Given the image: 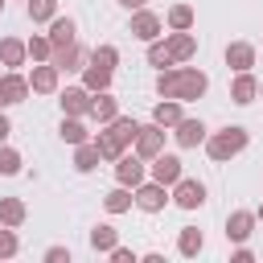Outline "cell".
Masks as SVG:
<instances>
[{"instance_id": "6da1fadb", "label": "cell", "mask_w": 263, "mask_h": 263, "mask_svg": "<svg viewBox=\"0 0 263 263\" xmlns=\"http://www.w3.org/2000/svg\"><path fill=\"white\" fill-rule=\"evenodd\" d=\"M205 90H210V78H205V70H197V66H168V70L156 74V95H160V99L193 103V99H201Z\"/></svg>"}, {"instance_id": "7a4b0ae2", "label": "cell", "mask_w": 263, "mask_h": 263, "mask_svg": "<svg viewBox=\"0 0 263 263\" xmlns=\"http://www.w3.org/2000/svg\"><path fill=\"white\" fill-rule=\"evenodd\" d=\"M136 132H140V123L136 119H127V115H115L111 123H103V132L95 136V148H99V156L103 160H119L132 144H136Z\"/></svg>"}, {"instance_id": "3957f363", "label": "cell", "mask_w": 263, "mask_h": 263, "mask_svg": "<svg viewBox=\"0 0 263 263\" xmlns=\"http://www.w3.org/2000/svg\"><path fill=\"white\" fill-rule=\"evenodd\" d=\"M247 144H251V132H247L242 123H226V127L210 132L201 148H205V156H210L214 164H226V160H234L238 152H247Z\"/></svg>"}, {"instance_id": "277c9868", "label": "cell", "mask_w": 263, "mask_h": 263, "mask_svg": "<svg viewBox=\"0 0 263 263\" xmlns=\"http://www.w3.org/2000/svg\"><path fill=\"white\" fill-rule=\"evenodd\" d=\"M168 201H173L168 185H160V181H152V177L136 185V210H144V214H160Z\"/></svg>"}, {"instance_id": "5b68a950", "label": "cell", "mask_w": 263, "mask_h": 263, "mask_svg": "<svg viewBox=\"0 0 263 263\" xmlns=\"http://www.w3.org/2000/svg\"><path fill=\"white\" fill-rule=\"evenodd\" d=\"M115 181L119 185H127V189H136L140 181H148V160L132 148V152H123L119 160H115Z\"/></svg>"}, {"instance_id": "8992f818", "label": "cell", "mask_w": 263, "mask_h": 263, "mask_svg": "<svg viewBox=\"0 0 263 263\" xmlns=\"http://www.w3.org/2000/svg\"><path fill=\"white\" fill-rule=\"evenodd\" d=\"M148 177L173 189V185L185 177V164H181V156H177V152H160V156H152V160H148Z\"/></svg>"}, {"instance_id": "52a82bcc", "label": "cell", "mask_w": 263, "mask_h": 263, "mask_svg": "<svg viewBox=\"0 0 263 263\" xmlns=\"http://www.w3.org/2000/svg\"><path fill=\"white\" fill-rule=\"evenodd\" d=\"M58 103H62V115H78V119H86L90 107H95V90H86V86L78 82V86L58 90Z\"/></svg>"}, {"instance_id": "ba28073f", "label": "cell", "mask_w": 263, "mask_h": 263, "mask_svg": "<svg viewBox=\"0 0 263 263\" xmlns=\"http://www.w3.org/2000/svg\"><path fill=\"white\" fill-rule=\"evenodd\" d=\"M29 78L25 74H16V70H4L0 74V111H8V107H16V103H25L29 99Z\"/></svg>"}, {"instance_id": "9c48e42d", "label": "cell", "mask_w": 263, "mask_h": 263, "mask_svg": "<svg viewBox=\"0 0 263 263\" xmlns=\"http://www.w3.org/2000/svg\"><path fill=\"white\" fill-rule=\"evenodd\" d=\"M164 136H168V132H164L156 119H152V123H140V132H136V144H132V148H136L144 160H152V156H160V152H164Z\"/></svg>"}, {"instance_id": "30bf717a", "label": "cell", "mask_w": 263, "mask_h": 263, "mask_svg": "<svg viewBox=\"0 0 263 263\" xmlns=\"http://www.w3.org/2000/svg\"><path fill=\"white\" fill-rule=\"evenodd\" d=\"M132 37H136V41H156V37H164V16H156L152 8H136V12H132Z\"/></svg>"}, {"instance_id": "8fae6325", "label": "cell", "mask_w": 263, "mask_h": 263, "mask_svg": "<svg viewBox=\"0 0 263 263\" xmlns=\"http://www.w3.org/2000/svg\"><path fill=\"white\" fill-rule=\"evenodd\" d=\"M29 86H33V95H58V86H62V70H58L53 62H33V70H29Z\"/></svg>"}, {"instance_id": "7c38bea8", "label": "cell", "mask_w": 263, "mask_h": 263, "mask_svg": "<svg viewBox=\"0 0 263 263\" xmlns=\"http://www.w3.org/2000/svg\"><path fill=\"white\" fill-rule=\"evenodd\" d=\"M168 193H173V201H177L181 210H201V205H205V185L193 181V177H181Z\"/></svg>"}, {"instance_id": "4fadbf2b", "label": "cell", "mask_w": 263, "mask_h": 263, "mask_svg": "<svg viewBox=\"0 0 263 263\" xmlns=\"http://www.w3.org/2000/svg\"><path fill=\"white\" fill-rule=\"evenodd\" d=\"M164 45H168V53H173L177 66L189 62V58L197 53V37H193V29H168V33H164Z\"/></svg>"}, {"instance_id": "5bb4252c", "label": "cell", "mask_w": 263, "mask_h": 263, "mask_svg": "<svg viewBox=\"0 0 263 263\" xmlns=\"http://www.w3.org/2000/svg\"><path fill=\"white\" fill-rule=\"evenodd\" d=\"M205 136H210V127L201 123V119H181L177 127H173V140H177V148H201L205 144Z\"/></svg>"}, {"instance_id": "9a60e30c", "label": "cell", "mask_w": 263, "mask_h": 263, "mask_svg": "<svg viewBox=\"0 0 263 263\" xmlns=\"http://www.w3.org/2000/svg\"><path fill=\"white\" fill-rule=\"evenodd\" d=\"M255 210H230L226 214V238L230 242H247L251 234H255Z\"/></svg>"}, {"instance_id": "2e32d148", "label": "cell", "mask_w": 263, "mask_h": 263, "mask_svg": "<svg viewBox=\"0 0 263 263\" xmlns=\"http://www.w3.org/2000/svg\"><path fill=\"white\" fill-rule=\"evenodd\" d=\"M86 58H90V53H86V49H82L78 41H70V45H58L49 62H53V66H58L62 74H70V70H82V66H86Z\"/></svg>"}, {"instance_id": "e0dca14e", "label": "cell", "mask_w": 263, "mask_h": 263, "mask_svg": "<svg viewBox=\"0 0 263 263\" xmlns=\"http://www.w3.org/2000/svg\"><path fill=\"white\" fill-rule=\"evenodd\" d=\"M255 99H259V78H255L251 70L234 74V82H230V103H238V107H251Z\"/></svg>"}, {"instance_id": "ac0fdd59", "label": "cell", "mask_w": 263, "mask_h": 263, "mask_svg": "<svg viewBox=\"0 0 263 263\" xmlns=\"http://www.w3.org/2000/svg\"><path fill=\"white\" fill-rule=\"evenodd\" d=\"M222 58H226V66H230L234 74H242V70L255 66V45H251V41H230Z\"/></svg>"}, {"instance_id": "d6986e66", "label": "cell", "mask_w": 263, "mask_h": 263, "mask_svg": "<svg viewBox=\"0 0 263 263\" xmlns=\"http://www.w3.org/2000/svg\"><path fill=\"white\" fill-rule=\"evenodd\" d=\"M25 62H29V45L21 37H0V66L4 70H16Z\"/></svg>"}, {"instance_id": "ffe728a7", "label": "cell", "mask_w": 263, "mask_h": 263, "mask_svg": "<svg viewBox=\"0 0 263 263\" xmlns=\"http://www.w3.org/2000/svg\"><path fill=\"white\" fill-rule=\"evenodd\" d=\"M132 205H136V189H127V185H119V181H115V189L103 193V210H107V214H127Z\"/></svg>"}, {"instance_id": "44dd1931", "label": "cell", "mask_w": 263, "mask_h": 263, "mask_svg": "<svg viewBox=\"0 0 263 263\" xmlns=\"http://www.w3.org/2000/svg\"><path fill=\"white\" fill-rule=\"evenodd\" d=\"M201 247H205V234H201L197 226H181V230H177V255H181V259H197Z\"/></svg>"}, {"instance_id": "7402d4cb", "label": "cell", "mask_w": 263, "mask_h": 263, "mask_svg": "<svg viewBox=\"0 0 263 263\" xmlns=\"http://www.w3.org/2000/svg\"><path fill=\"white\" fill-rule=\"evenodd\" d=\"M111 74H115V70H107V66H99V62L86 58V66H82V86L95 90V95H99V90H111Z\"/></svg>"}, {"instance_id": "603a6c76", "label": "cell", "mask_w": 263, "mask_h": 263, "mask_svg": "<svg viewBox=\"0 0 263 263\" xmlns=\"http://www.w3.org/2000/svg\"><path fill=\"white\" fill-rule=\"evenodd\" d=\"M25 218H29V205H25L21 197H0V226L21 230V226H25Z\"/></svg>"}, {"instance_id": "cb8c5ba5", "label": "cell", "mask_w": 263, "mask_h": 263, "mask_svg": "<svg viewBox=\"0 0 263 263\" xmlns=\"http://www.w3.org/2000/svg\"><path fill=\"white\" fill-rule=\"evenodd\" d=\"M115 115H119V99H115L111 90H99V95H95V107H90V119L103 127V123H111Z\"/></svg>"}, {"instance_id": "d4e9b609", "label": "cell", "mask_w": 263, "mask_h": 263, "mask_svg": "<svg viewBox=\"0 0 263 263\" xmlns=\"http://www.w3.org/2000/svg\"><path fill=\"white\" fill-rule=\"evenodd\" d=\"M58 136H62V144H86L90 140V132H86V123L78 119V115H62V123H58Z\"/></svg>"}, {"instance_id": "484cf974", "label": "cell", "mask_w": 263, "mask_h": 263, "mask_svg": "<svg viewBox=\"0 0 263 263\" xmlns=\"http://www.w3.org/2000/svg\"><path fill=\"white\" fill-rule=\"evenodd\" d=\"M119 247V230L111 226V222H99L95 230H90V251H99V255H111Z\"/></svg>"}, {"instance_id": "4316f807", "label": "cell", "mask_w": 263, "mask_h": 263, "mask_svg": "<svg viewBox=\"0 0 263 263\" xmlns=\"http://www.w3.org/2000/svg\"><path fill=\"white\" fill-rule=\"evenodd\" d=\"M152 119H156L160 127H177V123L185 119V111H181V99H160V103L152 107Z\"/></svg>"}, {"instance_id": "83f0119b", "label": "cell", "mask_w": 263, "mask_h": 263, "mask_svg": "<svg viewBox=\"0 0 263 263\" xmlns=\"http://www.w3.org/2000/svg\"><path fill=\"white\" fill-rule=\"evenodd\" d=\"M74 33H78L74 16H53V21H49V41H53V49H58V45H70Z\"/></svg>"}, {"instance_id": "f1b7e54d", "label": "cell", "mask_w": 263, "mask_h": 263, "mask_svg": "<svg viewBox=\"0 0 263 263\" xmlns=\"http://www.w3.org/2000/svg\"><path fill=\"white\" fill-rule=\"evenodd\" d=\"M99 148H95V140H86V144H74V168L78 173H95L99 168Z\"/></svg>"}, {"instance_id": "f546056e", "label": "cell", "mask_w": 263, "mask_h": 263, "mask_svg": "<svg viewBox=\"0 0 263 263\" xmlns=\"http://www.w3.org/2000/svg\"><path fill=\"white\" fill-rule=\"evenodd\" d=\"M25 12L33 25H49L58 16V0H25Z\"/></svg>"}, {"instance_id": "4dcf8cb0", "label": "cell", "mask_w": 263, "mask_h": 263, "mask_svg": "<svg viewBox=\"0 0 263 263\" xmlns=\"http://www.w3.org/2000/svg\"><path fill=\"white\" fill-rule=\"evenodd\" d=\"M193 21H197L193 4H173V8H168V16H164V25H168V29H193Z\"/></svg>"}, {"instance_id": "1f68e13d", "label": "cell", "mask_w": 263, "mask_h": 263, "mask_svg": "<svg viewBox=\"0 0 263 263\" xmlns=\"http://www.w3.org/2000/svg\"><path fill=\"white\" fill-rule=\"evenodd\" d=\"M25 45H29V58H33V62H49V58H53V41H49V33H33Z\"/></svg>"}, {"instance_id": "d6a6232c", "label": "cell", "mask_w": 263, "mask_h": 263, "mask_svg": "<svg viewBox=\"0 0 263 263\" xmlns=\"http://www.w3.org/2000/svg\"><path fill=\"white\" fill-rule=\"evenodd\" d=\"M148 66H156V70H168V66H177V62H173V53H168V45H164V37L148 41Z\"/></svg>"}, {"instance_id": "836d02e7", "label": "cell", "mask_w": 263, "mask_h": 263, "mask_svg": "<svg viewBox=\"0 0 263 263\" xmlns=\"http://www.w3.org/2000/svg\"><path fill=\"white\" fill-rule=\"evenodd\" d=\"M25 168V156L16 152V148H8V144H0V177H16Z\"/></svg>"}, {"instance_id": "e575fe53", "label": "cell", "mask_w": 263, "mask_h": 263, "mask_svg": "<svg viewBox=\"0 0 263 263\" xmlns=\"http://www.w3.org/2000/svg\"><path fill=\"white\" fill-rule=\"evenodd\" d=\"M90 62L115 70V66H119V49H115V45H95V49H90Z\"/></svg>"}, {"instance_id": "d590c367", "label": "cell", "mask_w": 263, "mask_h": 263, "mask_svg": "<svg viewBox=\"0 0 263 263\" xmlns=\"http://www.w3.org/2000/svg\"><path fill=\"white\" fill-rule=\"evenodd\" d=\"M21 251V238H16V230L12 226H0V259H12Z\"/></svg>"}, {"instance_id": "8d00e7d4", "label": "cell", "mask_w": 263, "mask_h": 263, "mask_svg": "<svg viewBox=\"0 0 263 263\" xmlns=\"http://www.w3.org/2000/svg\"><path fill=\"white\" fill-rule=\"evenodd\" d=\"M45 263H70V247H49L45 251Z\"/></svg>"}, {"instance_id": "74e56055", "label": "cell", "mask_w": 263, "mask_h": 263, "mask_svg": "<svg viewBox=\"0 0 263 263\" xmlns=\"http://www.w3.org/2000/svg\"><path fill=\"white\" fill-rule=\"evenodd\" d=\"M136 259H140V255H136L132 247H115V251H111V263H136Z\"/></svg>"}, {"instance_id": "f35d334b", "label": "cell", "mask_w": 263, "mask_h": 263, "mask_svg": "<svg viewBox=\"0 0 263 263\" xmlns=\"http://www.w3.org/2000/svg\"><path fill=\"white\" fill-rule=\"evenodd\" d=\"M230 259H234V263H255V251H251V247H247V242H238V247H234V255H230Z\"/></svg>"}, {"instance_id": "ab89813d", "label": "cell", "mask_w": 263, "mask_h": 263, "mask_svg": "<svg viewBox=\"0 0 263 263\" xmlns=\"http://www.w3.org/2000/svg\"><path fill=\"white\" fill-rule=\"evenodd\" d=\"M8 136H12V119L0 111V144H8Z\"/></svg>"}, {"instance_id": "60d3db41", "label": "cell", "mask_w": 263, "mask_h": 263, "mask_svg": "<svg viewBox=\"0 0 263 263\" xmlns=\"http://www.w3.org/2000/svg\"><path fill=\"white\" fill-rule=\"evenodd\" d=\"M148 0H119V8H127V12H136V8H144Z\"/></svg>"}, {"instance_id": "b9f144b4", "label": "cell", "mask_w": 263, "mask_h": 263, "mask_svg": "<svg viewBox=\"0 0 263 263\" xmlns=\"http://www.w3.org/2000/svg\"><path fill=\"white\" fill-rule=\"evenodd\" d=\"M255 218H259V222H263V205H259V210H255Z\"/></svg>"}, {"instance_id": "7bdbcfd3", "label": "cell", "mask_w": 263, "mask_h": 263, "mask_svg": "<svg viewBox=\"0 0 263 263\" xmlns=\"http://www.w3.org/2000/svg\"><path fill=\"white\" fill-rule=\"evenodd\" d=\"M4 4H8V0H0V12H4Z\"/></svg>"}, {"instance_id": "ee69618b", "label": "cell", "mask_w": 263, "mask_h": 263, "mask_svg": "<svg viewBox=\"0 0 263 263\" xmlns=\"http://www.w3.org/2000/svg\"><path fill=\"white\" fill-rule=\"evenodd\" d=\"M259 99H263V82H259Z\"/></svg>"}]
</instances>
